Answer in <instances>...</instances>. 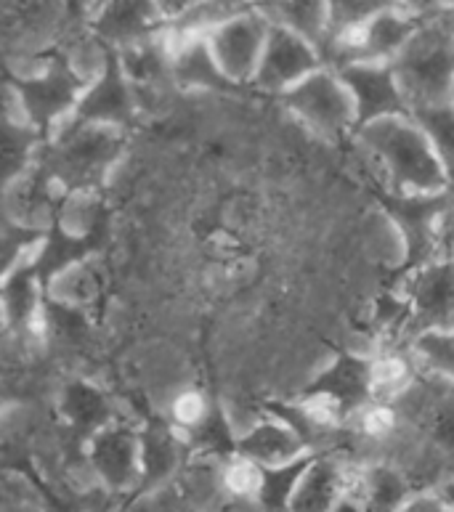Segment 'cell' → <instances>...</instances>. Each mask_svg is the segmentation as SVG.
<instances>
[{"instance_id":"6da1fadb","label":"cell","mask_w":454,"mask_h":512,"mask_svg":"<svg viewBox=\"0 0 454 512\" xmlns=\"http://www.w3.org/2000/svg\"><path fill=\"white\" fill-rule=\"evenodd\" d=\"M354 138L383 170L388 189L404 194L449 192L447 170L415 117H391L356 130Z\"/></svg>"},{"instance_id":"7a4b0ae2","label":"cell","mask_w":454,"mask_h":512,"mask_svg":"<svg viewBox=\"0 0 454 512\" xmlns=\"http://www.w3.org/2000/svg\"><path fill=\"white\" fill-rule=\"evenodd\" d=\"M128 130L107 125L64 128L40 152V170L64 197H85L107 184L109 173L123 160Z\"/></svg>"},{"instance_id":"3957f363","label":"cell","mask_w":454,"mask_h":512,"mask_svg":"<svg viewBox=\"0 0 454 512\" xmlns=\"http://www.w3.org/2000/svg\"><path fill=\"white\" fill-rule=\"evenodd\" d=\"M91 77H85L64 54H54L32 75H8V99L16 115L38 130L43 141L70 123Z\"/></svg>"},{"instance_id":"277c9868","label":"cell","mask_w":454,"mask_h":512,"mask_svg":"<svg viewBox=\"0 0 454 512\" xmlns=\"http://www.w3.org/2000/svg\"><path fill=\"white\" fill-rule=\"evenodd\" d=\"M393 72L407 93L412 112L452 101L454 27L444 16L423 19L404 51L393 59Z\"/></svg>"},{"instance_id":"5b68a950","label":"cell","mask_w":454,"mask_h":512,"mask_svg":"<svg viewBox=\"0 0 454 512\" xmlns=\"http://www.w3.org/2000/svg\"><path fill=\"white\" fill-rule=\"evenodd\" d=\"M378 202L396 226L404 245V260L399 271L393 274L396 282H407L409 276L428 266L431 260L441 258V237L447 234V221L454 205V192L439 194H404L383 189L378 192Z\"/></svg>"},{"instance_id":"8992f818","label":"cell","mask_w":454,"mask_h":512,"mask_svg":"<svg viewBox=\"0 0 454 512\" xmlns=\"http://www.w3.org/2000/svg\"><path fill=\"white\" fill-rule=\"evenodd\" d=\"M301 398L322 406L340 425L356 420L367 406L375 404V359L367 353H338L319 375L311 377Z\"/></svg>"},{"instance_id":"52a82bcc","label":"cell","mask_w":454,"mask_h":512,"mask_svg":"<svg viewBox=\"0 0 454 512\" xmlns=\"http://www.w3.org/2000/svg\"><path fill=\"white\" fill-rule=\"evenodd\" d=\"M282 104L322 138H343L356 133V107L351 91L338 75V69L327 64L295 85L293 91H287Z\"/></svg>"},{"instance_id":"ba28073f","label":"cell","mask_w":454,"mask_h":512,"mask_svg":"<svg viewBox=\"0 0 454 512\" xmlns=\"http://www.w3.org/2000/svg\"><path fill=\"white\" fill-rule=\"evenodd\" d=\"M136 115H139V96H136V85L131 83V77L125 72L120 51L101 46L99 69L91 75V83L85 88L75 115L70 117V123L64 128L107 125V128L128 130L136 123Z\"/></svg>"},{"instance_id":"9c48e42d","label":"cell","mask_w":454,"mask_h":512,"mask_svg":"<svg viewBox=\"0 0 454 512\" xmlns=\"http://www.w3.org/2000/svg\"><path fill=\"white\" fill-rule=\"evenodd\" d=\"M59 213L46 229L38 255L32 258V268H35V274H38L40 284L46 287V292L54 290V284L64 274H70L72 268L83 266L91 255L99 253L101 247L107 245L109 234L107 213L96 215L88 226H67Z\"/></svg>"},{"instance_id":"30bf717a","label":"cell","mask_w":454,"mask_h":512,"mask_svg":"<svg viewBox=\"0 0 454 512\" xmlns=\"http://www.w3.org/2000/svg\"><path fill=\"white\" fill-rule=\"evenodd\" d=\"M85 462L96 481L112 494L141 489V428L112 420L85 446Z\"/></svg>"},{"instance_id":"8fae6325","label":"cell","mask_w":454,"mask_h":512,"mask_svg":"<svg viewBox=\"0 0 454 512\" xmlns=\"http://www.w3.org/2000/svg\"><path fill=\"white\" fill-rule=\"evenodd\" d=\"M322 67V48L303 38V35H298L295 30H290V27L271 24L269 40H266V48H263L253 85L258 91L274 93V96L282 99L287 91H293L295 85L303 83L308 75H314L316 69Z\"/></svg>"},{"instance_id":"7c38bea8","label":"cell","mask_w":454,"mask_h":512,"mask_svg":"<svg viewBox=\"0 0 454 512\" xmlns=\"http://www.w3.org/2000/svg\"><path fill=\"white\" fill-rule=\"evenodd\" d=\"M271 24L274 22L269 16L263 14L261 8L253 6L250 11L234 16L221 27H216L210 35H205L218 67L224 69V75L237 88L253 85L263 48H266V40H269Z\"/></svg>"},{"instance_id":"4fadbf2b","label":"cell","mask_w":454,"mask_h":512,"mask_svg":"<svg viewBox=\"0 0 454 512\" xmlns=\"http://www.w3.org/2000/svg\"><path fill=\"white\" fill-rule=\"evenodd\" d=\"M420 24H423V19L407 14L401 8H393V11L375 16L372 22H367L356 32L330 40L324 48H330V54L335 56L332 69L356 62L391 64L412 40Z\"/></svg>"},{"instance_id":"5bb4252c","label":"cell","mask_w":454,"mask_h":512,"mask_svg":"<svg viewBox=\"0 0 454 512\" xmlns=\"http://www.w3.org/2000/svg\"><path fill=\"white\" fill-rule=\"evenodd\" d=\"M356 107V130L391 117H412V104L401 88L393 64L356 62L338 67Z\"/></svg>"},{"instance_id":"9a60e30c","label":"cell","mask_w":454,"mask_h":512,"mask_svg":"<svg viewBox=\"0 0 454 512\" xmlns=\"http://www.w3.org/2000/svg\"><path fill=\"white\" fill-rule=\"evenodd\" d=\"M404 298L412 311L415 335L428 329L454 327V258L441 255L404 282Z\"/></svg>"},{"instance_id":"2e32d148","label":"cell","mask_w":454,"mask_h":512,"mask_svg":"<svg viewBox=\"0 0 454 512\" xmlns=\"http://www.w3.org/2000/svg\"><path fill=\"white\" fill-rule=\"evenodd\" d=\"M91 30L101 46L125 51L160 38L168 22L162 19L157 0H107L93 8Z\"/></svg>"},{"instance_id":"e0dca14e","label":"cell","mask_w":454,"mask_h":512,"mask_svg":"<svg viewBox=\"0 0 454 512\" xmlns=\"http://www.w3.org/2000/svg\"><path fill=\"white\" fill-rule=\"evenodd\" d=\"M306 454H316V451L306 444V438L290 422L282 420L279 414L269 412V409H266L261 420H255L253 425L239 430L237 457L250 459L258 467L290 465V462L306 457Z\"/></svg>"},{"instance_id":"ac0fdd59","label":"cell","mask_w":454,"mask_h":512,"mask_svg":"<svg viewBox=\"0 0 454 512\" xmlns=\"http://www.w3.org/2000/svg\"><path fill=\"white\" fill-rule=\"evenodd\" d=\"M46 308L48 292L40 284L32 260L3 274V321L11 335L24 340L46 335Z\"/></svg>"},{"instance_id":"d6986e66","label":"cell","mask_w":454,"mask_h":512,"mask_svg":"<svg viewBox=\"0 0 454 512\" xmlns=\"http://www.w3.org/2000/svg\"><path fill=\"white\" fill-rule=\"evenodd\" d=\"M189 446L184 433L170 420H149L141 425V489L154 494L165 489L186 462Z\"/></svg>"},{"instance_id":"ffe728a7","label":"cell","mask_w":454,"mask_h":512,"mask_svg":"<svg viewBox=\"0 0 454 512\" xmlns=\"http://www.w3.org/2000/svg\"><path fill=\"white\" fill-rule=\"evenodd\" d=\"M165 43L170 48V83H176L184 91H237V85L218 67L205 35L197 38L165 35Z\"/></svg>"},{"instance_id":"44dd1931","label":"cell","mask_w":454,"mask_h":512,"mask_svg":"<svg viewBox=\"0 0 454 512\" xmlns=\"http://www.w3.org/2000/svg\"><path fill=\"white\" fill-rule=\"evenodd\" d=\"M59 414H62L64 428L70 430V436L77 444H83V449L99 430L117 420L107 393L88 380H70L64 385L62 398H59Z\"/></svg>"},{"instance_id":"7402d4cb","label":"cell","mask_w":454,"mask_h":512,"mask_svg":"<svg viewBox=\"0 0 454 512\" xmlns=\"http://www.w3.org/2000/svg\"><path fill=\"white\" fill-rule=\"evenodd\" d=\"M351 489L338 459L316 454L303 473L287 512H332Z\"/></svg>"},{"instance_id":"603a6c76","label":"cell","mask_w":454,"mask_h":512,"mask_svg":"<svg viewBox=\"0 0 454 512\" xmlns=\"http://www.w3.org/2000/svg\"><path fill=\"white\" fill-rule=\"evenodd\" d=\"M351 494L364 512H399L415 494L404 470L391 462H372L356 475Z\"/></svg>"},{"instance_id":"cb8c5ba5","label":"cell","mask_w":454,"mask_h":512,"mask_svg":"<svg viewBox=\"0 0 454 512\" xmlns=\"http://www.w3.org/2000/svg\"><path fill=\"white\" fill-rule=\"evenodd\" d=\"M46 141L32 125H27L19 115L6 112V123H3V165H6V178L3 186L16 184L24 178L35 165L43 152Z\"/></svg>"},{"instance_id":"d4e9b609","label":"cell","mask_w":454,"mask_h":512,"mask_svg":"<svg viewBox=\"0 0 454 512\" xmlns=\"http://www.w3.org/2000/svg\"><path fill=\"white\" fill-rule=\"evenodd\" d=\"M271 22L290 27L298 35L308 38L322 48L330 38V16H327V0H277Z\"/></svg>"},{"instance_id":"484cf974","label":"cell","mask_w":454,"mask_h":512,"mask_svg":"<svg viewBox=\"0 0 454 512\" xmlns=\"http://www.w3.org/2000/svg\"><path fill=\"white\" fill-rule=\"evenodd\" d=\"M417 398L420 401H417L415 412L423 417L425 436L431 438V444L444 457L454 459V385L447 383V388L428 393V401H423V393Z\"/></svg>"},{"instance_id":"4316f807","label":"cell","mask_w":454,"mask_h":512,"mask_svg":"<svg viewBox=\"0 0 454 512\" xmlns=\"http://www.w3.org/2000/svg\"><path fill=\"white\" fill-rule=\"evenodd\" d=\"M409 351L425 369V375L454 385V327L428 329L412 337Z\"/></svg>"},{"instance_id":"83f0119b","label":"cell","mask_w":454,"mask_h":512,"mask_svg":"<svg viewBox=\"0 0 454 512\" xmlns=\"http://www.w3.org/2000/svg\"><path fill=\"white\" fill-rule=\"evenodd\" d=\"M314 457L316 454H306V457L295 459L290 465L261 467V491H258L255 502L266 507L269 512L290 510L295 489H298V483H301L303 473H306Z\"/></svg>"},{"instance_id":"f1b7e54d","label":"cell","mask_w":454,"mask_h":512,"mask_svg":"<svg viewBox=\"0 0 454 512\" xmlns=\"http://www.w3.org/2000/svg\"><path fill=\"white\" fill-rule=\"evenodd\" d=\"M120 59H123L125 72L131 77V83L136 85V91L141 85H154L165 77L170 80V48L162 40V35L141 43V46L125 48V51H120Z\"/></svg>"},{"instance_id":"f546056e","label":"cell","mask_w":454,"mask_h":512,"mask_svg":"<svg viewBox=\"0 0 454 512\" xmlns=\"http://www.w3.org/2000/svg\"><path fill=\"white\" fill-rule=\"evenodd\" d=\"M417 125L428 133L433 149L439 154L441 165L447 170L449 189L454 192V104H431V107H420L412 112Z\"/></svg>"},{"instance_id":"4dcf8cb0","label":"cell","mask_w":454,"mask_h":512,"mask_svg":"<svg viewBox=\"0 0 454 512\" xmlns=\"http://www.w3.org/2000/svg\"><path fill=\"white\" fill-rule=\"evenodd\" d=\"M399 8L396 0H327V16H330V38H343L348 32H356L375 16Z\"/></svg>"},{"instance_id":"1f68e13d","label":"cell","mask_w":454,"mask_h":512,"mask_svg":"<svg viewBox=\"0 0 454 512\" xmlns=\"http://www.w3.org/2000/svg\"><path fill=\"white\" fill-rule=\"evenodd\" d=\"M221 489L229 497L258 499L261 491V467L245 457H231L221 462Z\"/></svg>"},{"instance_id":"d6a6232c","label":"cell","mask_w":454,"mask_h":512,"mask_svg":"<svg viewBox=\"0 0 454 512\" xmlns=\"http://www.w3.org/2000/svg\"><path fill=\"white\" fill-rule=\"evenodd\" d=\"M210 406H213V401L202 396L200 390H184V393H178V396L173 398V404H170V422H173L181 433H186V430L197 428V425L205 420V414L210 412Z\"/></svg>"},{"instance_id":"836d02e7","label":"cell","mask_w":454,"mask_h":512,"mask_svg":"<svg viewBox=\"0 0 454 512\" xmlns=\"http://www.w3.org/2000/svg\"><path fill=\"white\" fill-rule=\"evenodd\" d=\"M399 512H452L439 491H415Z\"/></svg>"},{"instance_id":"e575fe53","label":"cell","mask_w":454,"mask_h":512,"mask_svg":"<svg viewBox=\"0 0 454 512\" xmlns=\"http://www.w3.org/2000/svg\"><path fill=\"white\" fill-rule=\"evenodd\" d=\"M401 11L417 16V19H433V16H444L452 0H396Z\"/></svg>"},{"instance_id":"d590c367","label":"cell","mask_w":454,"mask_h":512,"mask_svg":"<svg viewBox=\"0 0 454 512\" xmlns=\"http://www.w3.org/2000/svg\"><path fill=\"white\" fill-rule=\"evenodd\" d=\"M202 3H205V0H157L162 19H165L168 24L184 19L189 11H194V8L202 6Z\"/></svg>"},{"instance_id":"8d00e7d4","label":"cell","mask_w":454,"mask_h":512,"mask_svg":"<svg viewBox=\"0 0 454 512\" xmlns=\"http://www.w3.org/2000/svg\"><path fill=\"white\" fill-rule=\"evenodd\" d=\"M332 512H364V510H362V505H359V499H356L354 494H351V489H348L346 497L340 499L338 507H335Z\"/></svg>"},{"instance_id":"74e56055","label":"cell","mask_w":454,"mask_h":512,"mask_svg":"<svg viewBox=\"0 0 454 512\" xmlns=\"http://www.w3.org/2000/svg\"><path fill=\"white\" fill-rule=\"evenodd\" d=\"M3 512H48L46 507H38L35 502H27V499H19V502H8Z\"/></svg>"},{"instance_id":"f35d334b","label":"cell","mask_w":454,"mask_h":512,"mask_svg":"<svg viewBox=\"0 0 454 512\" xmlns=\"http://www.w3.org/2000/svg\"><path fill=\"white\" fill-rule=\"evenodd\" d=\"M441 494V499H444V502H447V507L449 510L454 512V478H449V481H444L439 486V489H436Z\"/></svg>"},{"instance_id":"ab89813d","label":"cell","mask_w":454,"mask_h":512,"mask_svg":"<svg viewBox=\"0 0 454 512\" xmlns=\"http://www.w3.org/2000/svg\"><path fill=\"white\" fill-rule=\"evenodd\" d=\"M46 497H48V494H46ZM48 512H75V510H72V507H67V505H62L59 499L48 497Z\"/></svg>"},{"instance_id":"60d3db41","label":"cell","mask_w":454,"mask_h":512,"mask_svg":"<svg viewBox=\"0 0 454 512\" xmlns=\"http://www.w3.org/2000/svg\"><path fill=\"white\" fill-rule=\"evenodd\" d=\"M168 512H200V510H197V507H194L192 502H181V505L173 507V510H168Z\"/></svg>"},{"instance_id":"b9f144b4","label":"cell","mask_w":454,"mask_h":512,"mask_svg":"<svg viewBox=\"0 0 454 512\" xmlns=\"http://www.w3.org/2000/svg\"><path fill=\"white\" fill-rule=\"evenodd\" d=\"M444 19H447V22L454 27V0H452V3H449L447 11H444Z\"/></svg>"},{"instance_id":"7bdbcfd3","label":"cell","mask_w":454,"mask_h":512,"mask_svg":"<svg viewBox=\"0 0 454 512\" xmlns=\"http://www.w3.org/2000/svg\"><path fill=\"white\" fill-rule=\"evenodd\" d=\"M447 229H452V234H454V205H452V213H449V221H447Z\"/></svg>"},{"instance_id":"ee69618b","label":"cell","mask_w":454,"mask_h":512,"mask_svg":"<svg viewBox=\"0 0 454 512\" xmlns=\"http://www.w3.org/2000/svg\"><path fill=\"white\" fill-rule=\"evenodd\" d=\"M91 3H93V8H99V6H104L107 0H91Z\"/></svg>"},{"instance_id":"f6af8a7d","label":"cell","mask_w":454,"mask_h":512,"mask_svg":"<svg viewBox=\"0 0 454 512\" xmlns=\"http://www.w3.org/2000/svg\"><path fill=\"white\" fill-rule=\"evenodd\" d=\"M452 104H454V93H452Z\"/></svg>"}]
</instances>
